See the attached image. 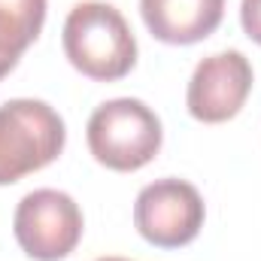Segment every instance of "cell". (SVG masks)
Instances as JSON below:
<instances>
[{
  "label": "cell",
  "mask_w": 261,
  "mask_h": 261,
  "mask_svg": "<svg viewBox=\"0 0 261 261\" xmlns=\"http://www.w3.org/2000/svg\"><path fill=\"white\" fill-rule=\"evenodd\" d=\"M64 55L82 76L116 82L137 64V40L125 15L103 0H82L64 21Z\"/></svg>",
  "instance_id": "6da1fadb"
},
{
  "label": "cell",
  "mask_w": 261,
  "mask_h": 261,
  "mask_svg": "<svg viewBox=\"0 0 261 261\" xmlns=\"http://www.w3.org/2000/svg\"><path fill=\"white\" fill-rule=\"evenodd\" d=\"M85 140L97 164L119 173H134L158 155L164 130L161 119L143 100L116 97L91 113Z\"/></svg>",
  "instance_id": "7a4b0ae2"
},
{
  "label": "cell",
  "mask_w": 261,
  "mask_h": 261,
  "mask_svg": "<svg viewBox=\"0 0 261 261\" xmlns=\"http://www.w3.org/2000/svg\"><path fill=\"white\" fill-rule=\"evenodd\" d=\"M67 143L64 119L46 100L0 103V186L49 167Z\"/></svg>",
  "instance_id": "3957f363"
},
{
  "label": "cell",
  "mask_w": 261,
  "mask_h": 261,
  "mask_svg": "<svg viewBox=\"0 0 261 261\" xmlns=\"http://www.w3.org/2000/svg\"><path fill=\"white\" fill-rule=\"evenodd\" d=\"M15 240L34 261H61L82 240V210L55 189H37L21 197L15 219Z\"/></svg>",
  "instance_id": "277c9868"
},
{
  "label": "cell",
  "mask_w": 261,
  "mask_h": 261,
  "mask_svg": "<svg viewBox=\"0 0 261 261\" xmlns=\"http://www.w3.org/2000/svg\"><path fill=\"white\" fill-rule=\"evenodd\" d=\"M203 197L186 179H155L134 203V225L143 240L158 249H179L203 228Z\"/></svg>",
  "instance_id": "5b68a950"
},
{
  "label": "cell",
  "mask_w": 261,
  "mask_h": 261,
  "mask_svg": "<svg viewBox=\"0 0 261 261\" xmlns=\"http://www.w3.org/2000/svg\"><path fill=\"white\" fill-rule=\"evenodd\" d=\"M252 82V64L243 52H216L195 67L186 91V107L203 125L228 122L243 110Z\"/></svg>",
  "instance_id": "8992f818"
},
{
  "label": "cell",
  "mask_w": 261,
  "mask_h": 261,
  "mask_svg": "<svg viewBox=\"0 0 261 261\" xmlns=\"http://www.w3.org/2000/svg\"><path fill=\"white\" fill-rule=\"evenodd\" d=\"M140 15L155 40L192 46L222 24L225 0H140Z\"/></svg>",
  "instance_id": "52a82bcc"
},
{
  "label": "cell",
  "mask_w": 261,
  "mask_h": 261,
  "mask_svg": "<svg viewBox=\"0 0 261 261\" xmlns=\"http://www.w3.org/2000/svg\"><path fill=\"white\" fill-rule=\"evenodd\" d=\"M46 24V0H0V79L9 76L24 49Z\"/></svg>",
  "instance_id": "ba28073f"
},
{
  "label": "cell",
  "mask_w": 261,
  "mask_h": 261,
  "mask_svg": "<svg viewBox=\"0 0 261 261\" xmlns=\"http://www.w3.org/2000/svg\"><path fill=\"white\" fill-rule=\"evenodd\" d=\"M240 21H243V31L249 34V40H255L261 46V0L240 3Z\"/></svg>",
  "instance_id": "9c48e42d"
}]
</instances>
